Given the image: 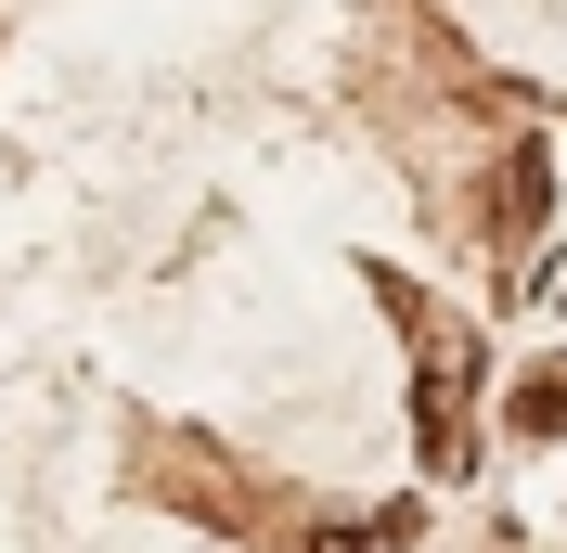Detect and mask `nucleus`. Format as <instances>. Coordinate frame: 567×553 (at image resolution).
I'll use <instances>...</instances> for the list:
<instances>
[{"instance_id": "1", "label": "nucleus", "mask_w": 567, "mask_h": 553, "mask_svg": "<svg viewBox=\"0 0 567 553\" xmlns=\"http://www.w3.org/2000/svg\"><path fill=\"white\" fill-rule=\"evenodd\" d=\"M516 425H529V438H555V425H567V386H555V374L516 386Z\"/></svg>"}]
</instances>
